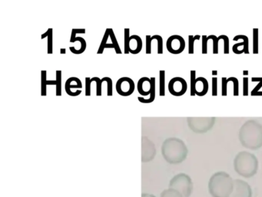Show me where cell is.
<instances>
[{
  "label": "cell",
  "instance_id": "cell-1",
  "mask_svg": "<svg viewBox=\"0 0 262 197\" xmlns=\"http://www.w3.org/2000/svg\"><path fill=\"white\" fill-rule=\"evenodd\" d=\"M234 189V181L228 173H214L208 183V190L212 197H229Z\"/></svg>",
  "mask_w": 262,
  "mask_h": 197
},
{
  "label": "cell",
  "instance_id": "cell-2",
  "mask_svg": "<svg viewBox=\"0 0 262 197\" xmlns=\"http://www.w3.org/2000/svg\"><path fill=\"white\" fill-rule=\"evenodd\" d=\"M162 155L168 163L178 164L186 159L188 149L181 140L169 139L162 145Z\"/></svg>",
  "mask_w": 262,
  "mask_h": 197
},
{
  "label": "cell",
  "instance_id": "cell-3",
  "mask_svg": "<svg viewBox=\"0 0 262 197\" xmlns=\"http://www.w3.org/2000/svg\"><path fill=\"white\" fill-rule=\"evenodd\" d=\"M236 172L245 178L254 176L257 173L258 162L255 155L248 152H241L234 162Z\"/></svg>",
  "mask_w": 262,
  "mask_h": 197
},
{
  "label": "cell",
  "instance_id": "cell-4",
  "mask_svg": "<svg viewBox=\"0 0 262 197\" xmlns=\"http://www.w3.org/2000/svg\"><path fill=\"white\" fill-rule=\"evenodd\" d=\"M242 144L248 149H257L262 146V129H242L240 132Z\"/></svg>",
  "mask_w": 262,
  "mask_h": 197
},
{
  "label": "cell",
  "instance_id": "cell-5",
  "mask_svg": "<svg viewBox=\"0 0 262 197\" xmlns=\"http://www.w3.org/2000/svg\"><path fill=\"white\" fill-rule=\"evenodd\" d=\"M169 188L179 191L184 197H190L193 190V183L189 175L178 174L170 181Z\"/></svg>",
  "mask_w": 262,
  "mask_h": 197
},
{
  "label": "cell",
  "instance_id": "cell-6",
  "mask_svg": "<svg viewBox=\"0 0 262 197\" xmlns=\"http://www.w3.org/2000/svg\"><path fill=\"white\" fill-rule=\"evenodd\" d=\"M188 85L182 77H174L168 83V91L174 96H181L186 92Z\"/></svg>",
  "mask_w": 262,
  "mask_h": 197
},
{
  "label": "cell",
  "instance_id": "cell-7",
  "mask_svg": "<svg viewBox=\"0 0 262 197\" xmlns=\"http://www.w3.org/2000/svg\"><path fill=\"white\" fill-rule=\"evenodd\" d=\"M166 47L168 52L172 54H180L185 50V41L183 37L179 35H173L167 40Z\"/></svg>",
  "mask_w": 262,
  "mask_h": 197
},
{
  "label": "cell",
  "instance_id": "cell-8",
  "mask_svg": "<svg viewBox=\"0 0 262 197\" xmlns=\"http://www.w3.org/2000/svg\"><path fill=\"white\" fill-rule=\"evenodd\" d=\"M135 83L129 77H122L116 83V91L122 96H128L134 92Z\"/></svg>",
  "mask_w": 262,
  "mask_h": 197
},
{
  "label": "cell",
  "instance_id": "cell-9",
  "mask_svg": "<svg viewBox=\"0 0 262 197\" xmlns=\"http://www.w3.org/2000/svg\"><path fill=\"white\" fill-rule=\"evenodd\" d=\"M229 197H252L251 186L243 180H234V189Z\"/></svg>",
  "mask_w": 262,
  "mask_h": 197
},
{
  "label": "cell",
  "instance_id": "cell-10",
  "mask_svg": "<svg viewBox=\"0 0 262 197\" xmlns=\"http://www.w3.org/2000/svg\"><path fill=\"white\" fill-rule=\"evenodd\" d=\"M154 84H156V78L155 77H151V78L142 77L138 82V92L141 95H143V96H146L148 95H150L151 91H152Z\"/></svg>",
  "mask_w": 262,
  "mask_h": 197
},
{
  "label": "cell",
  "instance_id": "cell-11",
  "mask_svg": "<svg viewBox=\"0 0 262 197\" xmlns=\"http://www.w3.org/2000/svg\"><path fill=\"white\" fill-rule=\"evenodd\" d=\"M242 40V43H236L233 46L232 51L234 53L240 54L245 53L249 54V40L248 37L245 35H237L234 37L233 41H237V40Z\"/></svg>",
  "mask_w": 262,
  "mask_h": 197
},
{
  "label": "cell",
  "instance_id": "cell-12",
  "mask_svg": "<svg viewBox=\"0 0 262 197\" xmlns=\"http://www.w3.org/2000/svg\"><path fill=\"white\" fill-rule=\"evenodd\" d=\"M73 88L74 89H82V82L77 77H70L67 80L65 83V90L66 92L70 96H77V95H80V93L73 92L71 90Z\"/></svg>",
  "mask_w": 262,
  "mask_h": 197
},
{
  "label": "cell",
  "instance_id": "cell-13",
  "mask_svg": "<svg viewBox=\"0 0 262 197\" xmlns=\"http://www.w3.org/2000/svg\"><path fill=\"white\" fill-rule=\"evenodd\" d=\"M208 89H209V86H208V82L206 78L204 77L196 78L195 86H194L195 95H199V96H203V95H206Z\"/></svg>",
  "mask_w": 262,
  "mask_h": 197
},
{
  "label": "cell",
  "instance_id": "cell-14",
  "mask_svg": "<svg viewBox=\"0 0 262 197\" xmlns=\"http://www.w3.org/2000/svg\"><path fill=\"white\" fill-rule=\"evenodd\" d=\"M142 40L141 37L137 35H131L129 43V52L133 54H139L142 51Z\"/></svg>",
  "mask_w": 262,
  "mask_h": 197
},
{
  "label": "cell",
  "instance_id": "cell-15",
  "mask_svg": "<svg viewBox=\"0 0 262 197\" xmlns=\"http://www.w3.org/2000/svg\"><path fill=\"white\" fill-rule=\"evenodd\" d=\"M156 155V149L155 146L151 143H144L143 149H142V161H151Z\"/></svg>",
  "mask_w": 262,
  "mask_h": 197
},
{
  "label": "cell",
  "instance_id": "cell-16",
  "mask_svg": "<svg viewBox=\"0 0 262 197\" xmlns=\"http://www.w3.org/2000/svg\"><path fill=\"white\" fill-rule=\"evenodd\" d=\"M47 70L41 71V95L46 96L47 95V87L48 85H56V80H47Z\"/></svg>",
  "mask_w": 262,
  "mask_h": 197
},
{
  "label": "cell",
  "instance_id": "cell-17",
  "mask_svg": "<svg viewBox=\"0 0 262 197\" xmlns=\"http://www.w3.org/2000/svg\"><path fill=\"white\" fill-rule=\"evenodd\" d=\"M110 38H111V43H108V44L105 46V49H110V48L112 49V48H113V49H114L115 51H116V53L122 54V50H121L120 46H119L117 38H116V35H115L113 29H110Z\"/></svg>",
  "mask_w": 262,
  "mask_h": 197
},
{
  "label": "cell",
  "instance_id": "cell-18",
  "mask_svg": "<svg viewBox=\"0 0 262 197\" xmlns=\"http://www.w3.org/2000/svg\"><path fill=\"white\" fill-rule=\"evenodd\" d=\"M76 42H79V43H80V48H79V49H74L73 46H70V51H71L73 53L76 54V55L83 53L85 49H86L87 46L86 41H85V38L80 36L76 37L74 41H73V43H76Z\"/></svg>",
  "mask_w": 262,
  "mask_h": 197
},
{
  "label": "cell",
  "instance_id": "cell-19",
  "mask_svg": "<svg viewBox=\"0 0 262 197\" xmlns=\"http://www.w3.org/2000/svg\"><path fill=\"white\" fill-rule=\"evenodd\" d=\"M53 29L52 28H50L48 29V30L45 32V33L42 34L41 35V38L43 40V38H48V46H47V53L48 54H53Z\"/></svg>",
  "mask_w": 262,
  "mask_h": 197
},
{
  "label": "cell",
  "instance_id": "cell-20",
  "mask_svg": "<svg viewBox=\"0 0 262 197\" xmlns=\"http://www.w3.org/2000/svg\"><path fill=\"white\" fill-rule=\"evenodd\" d=\"M92 80L96 82V95L97 96H101L102 95V86L103 82H108L110 80V77H103L102 78H99L96 76L91 78Z\"/></svg>",
  "mask_w": 262,
  "mask_h": 197
},
{
  "label": "cell",
  "instance_id": "cell-21",
  "mask_svg": "<svg viewBox=\"0 0 262 197\" xmlns=\"http://www.w3.org/2000/svg\"><path fill=\"white\" fill-rule=\"evenodd\" d=\"M159 95L165 96V71H159Z\"/></svg>",
  "mask_w": 262,
  "mask_h": 197
},
{
  "label": "cell",
  "instance_id": "cell-22",
  "mask_svg": "<svg viewBox=\"0 0 262 197\" xmlns=\"http://www.w3.org/2000/svg\"><path fill=\"white\" fill-rule=\"evenodd\" d=\"M56 96L62 95V71L57 70L56 72Z\"/></svg>",
  "mask_w": 262,
  "mask_h": 197
},
{
  "label": "cell",
  "instance_id": "cell-23",
  "mask_svg": "<svg viewBox=\"0 0 262 197\" xmlns=\"http://www.w3.org/2000/svg\"><path fill=\"white\" fill-rule=\"evenodd\" d=\"M251 81L258 82V84L251 91V95L252 96H254V95H262V92H260V89L262 87V77H252Z\"/></svg>",
  "mask_w": 262,
  "mask_h": 197
},
{
  "label": "cell",
  "instance_id": "cell-24",
  "mask_svg": "<svg viewBox=\"0 0 262 197\" xmlns=\"http://www.w3.org/2000/svg\"><path fill=\"white\" fill-rule=\"evenodd\" d=\"M110 28H108V29H105V34H104L103 38H102L100 46H99V49H98L97 54L103 53L104 49H105V46L108 44L107 41H108V38H110Z\"/></svg>",
  "mask_w": 262,
  "mask_h": 197
},
{
  "label": "cell",
  "instance_id": "cell-25",
  "mask_svg": "<svg viewBox=\"0 0 262 197\" xmlns=\"http://www.w3.org/2000/svg\"><path fill=\"white\" fill-rule=\"evenodd\" d=\"M160 197H184L182 195V194L181 192H179V191L176 190V189H165V190L162 191V193H161Z\"/></svg>",
  "mask_w": 262,
  "mask_h": 197
},
{
  "label": "cell",
  "instance_id": "cell-26",
  "mask_svg": "<svg viewBox=\"0 0 262 197\" xmlns=\"http://www.w3.org/2000/svg\"><path fill=\"white\" fill-rule=\"evenodd\" d=\"M258 29H253V53H258Z\"/></svg>",
  "mask_w": 262,
  "mask_h": 197
},
{
  "label": "cell",
  "instance_id": "cell-27",
  "mask_svg": "<svg viewBox=\"0 0 262 197\" xmlns=\"http://www.w3.org/2000/svg\"><path fill=\"white\" fill-rule=\"evenodd\" d=\"M124 36H125V38H124V42H125V44H124V47H125V50H124V53L128 54L129 53V43H130V29L126 28V29H124Z\"/></svg>",
  "mask_w": 262,
  "mask_h": 197
},
{
  "label": "cell",
  "instance_id": "cell-28",
  "mask_svg": "<svg viewBox=\"0 0 262 197\" xmlns=\"http://www.w3.org/2000/svg\"><path fill=\"white\" fill-rule=\"evenodd\" d=\"M201 38H202V36L199 35H196L194 36H193V35L188 36V53L194 54V41L200 40Z\"/></svg>",
  "mask_w": 262,
  "mask_h": 197
},
{
  "label": "cell",
  "instance_id": "cell-29",
  "mask_svg": "<svg viewBox=\"0 0 262 197\" xmlns=\"http://www.w3.org/2000/svg\"><path fill=\"white\" fill-rule=\"evenodd\" d=\"M155 98H156V84H154V86H153L152 91H151V94H150L149 98H143V97H138V100L140 103H151L154 101Z\"/></svg>",
  "mask_w": 262,
  "mask_h": 197
},
{
  "label": "cell",
  "instance_id": "cell-30",
  "mask_svg": "<svg viewBox=\"0 0 262 197\" xmlns=\"http://www.w3.org/2000/svg\"><path fill=\"white\" fill-rule=\"evenodd\" d=\"M196 71L191 70V76H190V80H191V86H190V95L191 96H194L195 95V91H194V86H195V80H196Z\"/></svg>",
  "mask_w": 262,
  "mask_h": 197
},
{
  "label": "cell",
  "instance_id": "cell-31",
  "mask_svg": "<svg viewBox=\"0 0 262 197\" xmlns=\"http://www.w3.org/2000/svg\"><path fill=\"white\" fill-rule=\"evenodd\" d=\"M156 38V35L151 36V35H147L145 36V53L151 54V42Z\"/></svg>",
  "mask_w": 262,
  "mask_h": 197
},
{
  "label": "cell",
  "instance_id": "cell-32",
  "mask_svg": "<svg viewBox=\"0 0 262 197\" xmlns=\"http://www.w3.org/2000/svg\"><path fill=\"white\" fill-rule=\"evenodd\" d=\"M227 82L228 83L229 82H232L233 85H234V96H237L239 95V83L238 80L235 77H229V78H227Z\"/></svg>",
  "mask_w": 262,
  "mask_h": 197
},
{
  "label": "cell",
  "instance_id": "cell-33",
  "mask_svg": "<svg viewBox=\"0 0 262 197\" xmlns=\"http://www.w3.org/2000/svg\"><path fill=\"white\" fill-rule=\"evenodd\" d=\"M208 40H212L213 41V53H219V37L214 35H210L208 36Z\"/></svg>",
  "mask_w": 262,
  "mask_h": 197
},
{
  "label": "cell",
  "instance_id": "cell-34",
  "mask_svg": "<svg viewBox=\"0 0 262 197\" xmlns=\"http://www.w3.org/2000/svg\"><path fill=\"white\" fill-rule=\"evenodd\" d=\"M224 40V53H229V38L226 35H221L219 36V40Z\"/></svg>",
  "mask_w": 262,
  "mask_h": 197
},
{
  "label": "cell",
  "instance_id": "cell-35",
  "mask_svg": "<svg viewBox=\"0 0 262 197\" xmlns=\"http://www.w3.org/2000/svg\"><path fill=\"white\" fill-rule=\"evenodd\" d=\"M86 30L85 29H72L71 37H70V43H73L75 38H76V34H85Z\"/></svg>",
  "mask_w": 262,
  "mask_h": 197
},
{
  "label": "cell",
  "instance_id": "cell-36",
  "mask_svg": "<svg viewBox=\"0 0 262 197\" xmlns=\"http://www.w3.org/2000/svg\"><path fill=\"white\" fill-rule=\"evenodd\" d=\"M249 80L248 77L243 78V95L248 96L249 94Z\"/></svg>",
  "mask_w": 262,
  "mask_h": 197
},
{
  "label": "cell",
  "instance_id": "cell-37",
  "mask_svg": "<svg viewBox=\"0 0 262 197\" xmlns=\"http://www.w3.org/2000/svg\"><path fill=\"white\" fill-rule=\"evenodd\" d=\"M93 83V80L90 77L85 78V95L90 96L91 95V83Z\"/></svg>",
  "mask_w": 262,
  "mask_h": 197
},
{
  "label": "cell",
  "instance_id": "cell-38",
  "mask_svg": "<svg viewBox=\"0 0 262 197\" xmlns=\"http://www.w3.org/2000/svg\"><path fill=\"white\" fill-rule=\"evenodd\" d=\"M202 54L208 53V36L207 35H202Z\"/></svg>",
  "mask_w": 262,
  "mask_h": 197
},
{
  "label": "cell",
  "instance_id": "cell-39",
  "mask_svg": "<svg viewBox=\"0 0 262 197\" xmlns=\"http://www.w3.org/2000/svg\"><path fill=\"white\" fill-rule=\"evenodd\" d=\"M227 91H228V82H227L226 77L222 78V95L223 96L227 95Z\"/></svg>",
  "mask_w": 262,
  "mask_h": 197
},
{
  "label": "cell",
  "instance_id": "cell-40",
  "mask_svg": "<svg viewBox=\"0 0 262 197\" xmlns=\"http://www.w3.org/2000/svg\"><path fill=\"white\" fill-rule=\"evenodd\" d=\"M212 94L213 96H216L217 95V77L212 78Z\"/></svg>",
  "mask_w": 262,
  "mask_h": 197
},
{
  "label": "cell",
  "instance_id": "cell-41",
  "mask_svg": "<svg viewBox=\"0 0 262 197\" xmlns=\"http://www.w3.org/2000/svg\"><path fill=\"white\" fill-rule=\"evenodd\" d=\"M142 197H156V195L149 193H142Z\"/></svg>",
  "mask_w": 262,
  "mask_h": 197
},
{
  "label": "cell",
  "instance_id": "cell-42",
  "mask_svg": "<svg viewBox=\"0 0 262 197\" xmlns=\"http://www.w3.org/2000/svg\"><path fill=\"white\" fill-rule=\"evenodd\" d=\"M60 53L61 54H66V53H67V49H60Z\"/></svg>",
  "mask_w": 262,
  "mask_h": 197
},
{
  "label": "cell",
  "instance_id": "cell-43",
  "mask_svg": "<svg viewBox=\"0 0 262 197\" xmlns=\"http://www.w3.org/2000/svg\"><path fill=\"white\" fill-rule=\"evenodd\" d=\"M243 74L245 75H248V74H249V71H248V70H244L243 71Z\"/></svg>",
  "mask_w": 262,
  "mask_h": 197
},
{
  "label": "cell",
  "instance_id": "cell-44",
  "mask_svg": "<svg viewBox=\"0 0 262 197\" xmlns=\"http://www.w3.org/2000/svg\"><path fill=\"white\" fill-rule=\"evenodd\" d=\"M212 75H217V70H212Z\"/></svg>",
  "mask_w": 262,
  "mask_h": 197
}]
</instances>
